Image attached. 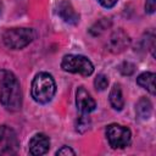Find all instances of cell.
I'll use <instances>...</instances> for the list:
<instances>
[{"mask_svg": "<svg viewBox=\"0 0 156 156\" xmlns=\"http://www.w3.org/2000/svg\"><path fill=\"white\" fill-rule=\"evenodd\" d=\"M155 77L156 76L152 72H144L138 76L136 83L141 88L146 89L151 95H155Z\"/></svg>", "mask_w": 156, "mask_h": 156, "instance_id": "obj_12", "label": "cell"}, {"mask_svg": "<svg viewBox=\"0 0 156 156\" xmlns=\"http://www.w3.org/2000/svg\"><path fill=\"white\" fill-rule=\"evenodd\" d=\"M94 85L96 88V90H105L108 85V79L105 74H98L96 78L94 79Z\"/></svg>", "mask_w": 156, "mask_h": 156, "instance_id": "obj_16", "label": "cell"}, {"mask_svg": "<svg viewBox=\"0 0 156 156\" xmlns=\"http://www.w3.org/2000/svg\"><path fill=\"white\" fill-rule=\"evenodd\" d=\"M34 39V30L32 28H9L2 34L4 44L12 50H20L29 45Z\"/></svg>", "mask_w": 156, "mask_h": 156, "instance_id": "obj_3", "label": "cell"}, {"mask_svg": "<svg viewBox=\"0 0 156 156\" xmlns=\"http://www.w3.org/2000/svg\"><path fill=\"white\" fill-rule=\"evenodd\" d=\"M32 98L39 104H48L56 93V83L51 74L46 72L38 73L32 82Z\"/></svg>", "mask_w": 156, "mask_h": 156, "instance_id": "obj_2", "label": "cell"}, {"mask_svg": "<svg viewBox=\"0 0 156 156\" xmlns=\"http://www.w3.org/2000/svg\"><path fill=\"white\" fill-rule=\"evenodd\" d=\"M90 128V118L88 117V113H80L77 118L76 129L79 133H85Z\"/></svg>", "mask_w": 156, "mask_h": 156, "instance_id": "obj_14", "label": "cell"}, {"mask_svg": "<svg viewBox=\"0 0 156 156\" xmlns=\"http://www.w3.org/2000/svg\"><path fill=\"white\" fill-rule=\"evenodd\" d=\"M0 104L9 111H18L22 106L20 82L12 72L6 69L0 71Z\"/></svg>", "mask_w": 156, "mask_h": 156, "instance_id": "obj_1", "label": "cell"}, {"mask_svg": "<svg viewBox=\"0 0 156 156\" xmlns=\"http://www.w3.org/2000/svg\"><path fill=\"white\" fill-rule=\"evenodd\" d=\"M56 13L68 24H77L79 22V15L68 0H60L56 4Z\"/></svg>", "mask_w": 156, "mask_h": 156, "instance_id": "obj_9", "label": "cell"}, {"mask_svg": "<svg viewBox=\"0 0 156 156\" xmlns=\"http://www.w3.org/2000/svg\"><path fill=\"white\" fill-rule=\"evenodd\" d=\"M56 155H76V152L68 146H62L56 151Z\"/></svg>", "mask_w": 156, "mask_h": 156, "instance_id": "obj_19", "label": "cell"}, {"mask_svg": "<svg viewBox=\"0 0 156 156\" xmlns=\"http://www.w3.org/2000/svg\"><path fill=\"white\" fill-rule=\"evenodd\" d=\"M20 147L16 132L9 126H0V156H11L17 154Z\"/></svg>", "mask_w": 156, "mask_h": 156, "instance_id": "obj_6", "label": "cell"}, {"mask_svg": "<svg viewBox=\"0 0 156 156\" xmlns=\"http://www.w3.org/2000/svg\"><path fill=\"white\" fill-rule=\"evenodd\" d=\"M76 104H77V107H78L80 113H88L89 115L96 107L95 100L91 98L90 93L84 87H79L77 89V91H76Z\"/></svg>", "mask_w": 156, "mask_h": 156, "instance_id": "obj_8", "label": "cell"}, {"mask_svg": "<svg viewBox=\"0 0 156 156\" xmlns=\"http://www.w3.org/2000/svg\"><path fill=\"white\" fill-rule=\"evenodd\" d=\"M130 44V38L129 35L123 30V29H116L111 33L108 41H107V48L113 54H119L124 51Z\"/></svg>", "mask_w": 156, "mask_h": 156, "instance_id": "obj_7", "label": "cell"}, {"mask_svg": "<svg viewBox=\"0 0 156 156\" xmlns=\"http://www.w3.org/2000/svg\"><path fill=\"white\" fill-rule=\"evenodd\" d=\"M61 68L66 72L78 73L82 76H90L94 71V66L89 58L83 55H66L61 61Z\"/></svg>", "mask_w": 156, "mask_h": 156, "instance_id": "obj_4", "label": "cell"}, {"mask_svg": "<svg viewBox=\"0 0 156 156\" xmlns=\"http://www.w3.org/2000/svg\"><path fill=\"white\" fill-rule=\"evenodd\" d=\"M110 104L111 106L117 110V111H121L124 106V99H123V95H122V89H121V85L119 84H115L110 91Z\"/></svg>", "mask_w": 156, "mask_h": 156, "instance_id": "obj_13", "label": "cell"}, {"mask_svg": "<svg viewBox=\"0 0 156 156\" xmlns=\"http://www.w3.org/2000/svg\"><path fill=\"white\" fill-rule=\"evenodd\" d=\"M98 1L100 2L101 6H104L106 9H111V7H113L117 4L118 0H98Z\"/></svg>", "mask_w": 156, "mask_h": 156, "instance_id": "obj_20", "label": "cell"}, {"mask_svg": "<svg viewBox=\"0 0 156 156\" xmlns=\"http://www.w3.org/2000/svg\"><path fill=\"white\" fill-rule=\"evenodd\" d=\"M134 65L130 63V62H123L121 66H119V71L124 76H130L133 72H134Z\"/></svg>", "mask_w": 156, "mask_h": 156, "instance_id": "obj_17", "label": "cell"}, {"mask_svg": "<svg viewBox=\"0 0 156 156\" xmlns=\"http://www.w3.org/2000/svg\"><path fill=\"white\" fill-rule=\"evenodd\" d=\"M156 9V0H146L145 2V11L147 13H154Z\"/></svg>", "mask_w": 156, "mask_h": 156, "instance_id": "obj_18", "label": "cell"}, {"mask_svg": "<svg viewBox=\"0 0 156 156\" xmlns=\"http://www.w3.org/2000/svg\"><path fill=\"white\" fill-rule=\"evenodd\" d=\"M136 116L140 119H149L152 113V104L147 98H140L135 105Z\"/></svg>", "mask_w": 156, "mask_h": 156, "instance_id": "obj_11", "label": "cell"}, {"mask_svg": "<svg viewBox=\"0 0 156 156\" xmlns=\"http://www.w3.org/2000/svg\"><path fill=\"white\" fill-rule=\"evenodd\" d=\"M106 138L108 144L113 149H122L130 144L132 133L129 128L117 123H112L106 128Z\"/></svg>", "mask_w": 156, "mask_h": 156, "instance_id": "obj_5", "label": "cell"}, {"mask_svg": "<svg viewBox=\"0 0 156 156\" xmlns=\"http://www.w3.org/2000/svg\"><path fill=\"white\" fill-rule=\"evenodd\" d=\"M50 147V139L43 133L34 134L29 140V154L33 156H40L48 152Z\"/></svg>", "mask_w": 156, "mask_h": 156, "instance_id": "obj_10", "label": "cell"}, {"mask_svg": "<svg viewBox=\"0 0 156 156\" xmlns=\"http://www.w3.org/2000/svg\"><path fill=\"white\" fill-rule=\"evenodd\" d=\"M1 12H2V5H1V1H0V16H1Z\"/></svg>", "mask_w": 156, "mask_h": 156, "instance_id": "obj_21", "label": "cell"}, {"mask_svg": "<svg viewBox=\"0 0 156 156\" xmlns=\"http://www.w3.org/2000/svg\"><path fill=\"white\" fill-rule=\"evenodd\" d=\"M110 24H111V23H110L108 20L101 18V20H99L98 22H95V23L93 24V27L90 28V33H91L94 37H98V35H100L106 28H108Z\"/></svg>", "mask_w": 156, "mask_h": 156, "instance_id": "obj_15", "label": "cell"}]
</instances>
